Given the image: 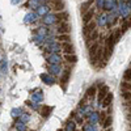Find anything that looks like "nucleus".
I'll use <instances>...</instances> for the list:
<instances>
[{
  "label": "nucleus",
  "mask_w": 131,
  "mask_h": 131,
  "mask_svg": "<svg viewBox=\"0 0 131 131\" xmlns=\"http://www.w3.org/2000/svg\"><path fill=\"white\" fill-rule=\"evenodd\" d=\"M112 122H113V118H112V117H107V118L105 119V121L102 122V126H104L105 128H107V127H110Z\"/></svg>",
  "instance_id": "obj_11"
},
{
  "label": "nucleus",
  "mask_w": 131,
  "mask_h": 131,
  "mask_svg": "<svg viewBox=\"0 0 131 131\" xmlns=\"http://www.w3.org/2000/svg\"><path fill=\"white\" fill-rule=\"evenodd\" d=\"M121 96H122V98H123V100H126V101H130V100H131V92L123 91V93H122Z\"/></svg>",
  "instance_id": "obj_14"
},
{
  "label": "nucleus",
  "mask_w": 131,
  "mask_h": 131,
  "mask_svg": "<svg viewBox=\"0 0 131 131\" xmlns=\"http://www.w3.org/2000/svg\"><path fill=\"white\" fill-rule=\"evenodd\" d=\"M106 94H107V88H106V86H104V88L100 89V93H98V100L102 101V98H105Z\"/></svg>",
  "instance_id": "obj_7"
},
{
  "label": "nucleus",
  "mask_w": 131,
  "mask_h": 131,
  "mask_svg": "<svg viewBox=\"0 0 131 131\" xmlns=\"http://www.w3.org/2000/svg\"><path fill=\"white\" fill-rule=\"evenodd\" d=\"M98 47H100V46H98L97 45V43H94V45L89 49V54H91V58H94L96 57V52H97V50H98Z\"/></svg>",
  "instance_id": "obj_9"
},
{
  "label": "nucleus",
  "mask_w": 131,
  "mask_h": 131,
  "mask_svg": "<svg viewBox=\"0 0 131 131\" xmlns=\"http://www.w3.org/2000/svg\"><path fill=\"white\" fill-rule=\"evenodd\" d=\"M92 17H93V9L88 10V12H86V13L84 15V24H88V23H91Z\"/></svg>",
  "instance_id": "obj_5"
},
{
  "label": "nucleus",
  "mask_w": 131,
  "mask_h": 131,
  "mask_svg": "<svg viewBox=\"0 0 131 131\" xmlns=\"http://www.w3.org/2000/svg\"><path fill=\"white\" fill-rule=\"evenodd\" d=\"M128 105H131V100H130V101H128Z\"/></svg>",
  "instance_id": "obj_22"
},
{
  "label": "nucleus",
  "mask_w": 131,
  "mask_h": 131,
  "mask_svg": "<svg viewBox=\"0 0 131 131\" xmlns=\"http://www.w3.org/2000/svg\"><path fill=\"white\" fill-rule=\"evenodd\" d=\"M58 31H59V34H68V31H70V24L68 23H60Z\"/></svg>",
  "instance_id": "obj_2"
},
{
  "label": "nucleus",
  "mask_w": 131,
  "mask_h": 131,
  "mask_svg": "<svg viewBox=\"0 0 131 131\" xmlns=\"http://www.w3.org/2000/svg\"><path fill=\"white\" fill-rule=\"evenodd\" d=\"M97 36H98V33H97V30L94 29V30H93V34H92V39H93V41H96Z\"/></svg>",
  "instance_id": "obj_18"
},
{
  "label": "nucleus",
  "mask_w": 131,
  "mask_h": 131,
  "mask_svg": "<svg viewBox=\"0 0 131 131\" xmlns=\"http://www.w3.org/2000/svg\"><path fill=\"white\" fill-rule=\"evenodd\" d=\"M50 7H51L52 10H57V12H63L64 3L62 2V0H59V2H55V3H50Z\"/></svg>",
  "instance_id": "obj_1"
},
{
  "label": "nucleus",
  "mask_w": 131,
  "mask_h": 131,
  "mask_svg": "<svg viewBox=\"0 0 131 131\" xmlns=\"http://www.w3.org/2000/svg\"><path fill=\"white\" fill-rule=\"evenodd\" d=\"M112 101H113V94L112 93H107L106 97L104 98V101H102V105L106 107V106H109V105L112 104Z\"/></svg>",
  "instance_id": "obj_4"
},
{
  "label": "nucleus",
  "mask_w": 131,
  "mask_h": 131,
  "mask_svg": "<svg viewBox=\"0 0 131 131\" xmlns=\"http://www.w3.org/2000/svg\"><path fill=\"white\" fill-rule=\"evenodd\" d=\"M86 94H88V97H93L96 94V86H91L88 89V92H86Z\"/></svg>",
  "instance_id": "obj_15"
},
{
  "label": "nucleus",
  "mask_w": 131,
  "mask_h": 131,
  "mask_svg": "<svg viewBox=\"0 0 131 131\" xmlns=\"http://www.w3.org/2000/svg\"><path fill=\"white\" fill-rule=\"evenodd\" d=\"M67 17H68V15L66 13V12H62V13H59L57 16V18L60 21V23H67Z\"/></svg>",
  "instance_id": "obj_8"
},
{
  "label": "nucleus",
  "mask_w": 131,
  "mask_h": 131,
  "mask_svg": "<svg viewBox=\"0 0 131 131\" xmlns=\"http://www.w3.org/2000/svg\"><path fill=\"white\" fill-rule=\"evenodd\" d=\"M58 39L63 43V42H68V39H70V36L68 34H59L58 36Z\"/></svg>",
  "instance_id": "obj_13"
},
{
  "label": "nucleus",
  "mask_w": 131,
  "mask_h": 131,
  "mask_svg": "<svg viewBox=\"0 0 131 131\" xmlns=\"http://www.w3.org/2000/svg\"><path fill=\"white\" fill-rule=\"evenodd\" d=\"M94 28H96V23H94V21H92V23H88V25H86V29H85V33L88 34V33L93 31Z\"/></svg>",
  "instance_id": "obj_10"
},
{
  "label": "nucleus",
  "mask_w": 131,
  "mask_h": 131,
  "mask_svg": "<svg viewBox=\"0 0 131 131\" xmlns=\"http://www.w3.org/2000/svg\"><path fill=\"white\" fill-rule=\"evenodd\" d=\"M106 131H110V130H106Z\"/></svg>",
  "instance_id": "obj_23"
},
{
  "label": "nucleus",
  "mask_w": 131,
  "mask_h": 131,
  "mask_svg": "<svg viewBox=\"0 0 131 131\" xmlns=\"http://www.w3.org/2000/svg\"><path fill=\"white\" fill-rule=\"evenodd\" d=\"M123 79L126 83H131V70H127L123 75Z\"/></svg>",
  "instance_id": "obj_12"
},
{
  "label": "nucleus",
  "mask_w": 131,
  "mask_h": 131,
  "mask_svg": "<svg viewBox=\"0 0 131 131\" xmlns=\"http://www.w3.org/2000/svg\"><path fill=\"white\" fill-rule=\"evenodd\" d=\"M62 49L64 50L66 54H73V46L68 42H63L62 43Z\"/></svg>",
  "instance_id": "obj_3"
},
{
  "label": "nucleus",
  "mask_w": 131,
  "mask_h": 131,
  "mask_svg": "<svg viewBox=\"0 0 131 131\" xmlns=\"http://www.w3.org/2000/svg\"><path fill=\"white\" fill-rule=\"evenodd\" d=\"M122 89H127V92H131V83H122Z\"/></svg>",
  "instance_id": "obj_16"
},
{
  "label": "nucleus",
  "mask_w": 131,
  "mask_h": 131,
  "mask_svg": "<svg viewBox=\"0 0 131 131\" xmlns=\"http://www.w3.org/2000/svg\"><path fill=\"white\" fill-rule=\"evenodd\" d=\"M128 119H131V114H128Z\"/></svg>",
  "instance_id": "obj_21"
},
{
  "label": "nucleus",
  "mask_w": 131,
  "mask_h": 131,
  "mask_svg": "<svg viewBox=\"0 0 131 131\" xmlns=\"http://www.w3.org/2000/svg\"><path fill=\"white\" fill-rule=\"evenodd\" d=\"M101 121H102V122H104V121H105V114H104V113H102V114H101Z\"/></svg>",
  "instance_id": "obj_19"
},
{
  "label": "nucleus",
  "mask_w": 131,
  "mask_h": 131,
  "mask_svg": "<svg viewBox=\"0 0 131 131\" xmlns=\"http://www.w3.org/2000/svg\"><path fill=\"white\" fill-rule=\"evenodd\" d=\"M50 110H51V109H50L49 106H43V109H42V115H43V117H47L49 113H50Z\"/></svg>",
  "instance_id": "obj_17"
},
{
  "label": "nucleus",
  "mask_w": 131,
  "mask_h": 131,
  "mask_svg": "<svg viewBox=\"0 0 131 131\" xmlns=\"http://www.w3.org/2000/svg\"><path fill=\"white\" fill-rule=\"evenodd\" d=\"M50 3H55V2H59V0H49Z\"/></svg>",
  "instance_id": "obj_20"
},
{
  "label": "nucleus",
  "mask_w": 131,
  "mask_h": 131,
  "mask_svg": "<svg viewBox=\"0 0 131 131\" xmlns=\"http://www.w3.org/2000/svg\"><path fill=\"white\" fill-rule=\"evenodd\" d=\"M64 58H66V60L70 62V63H76V60H78V58H76L75 54H66Z\"/></svg>",
  "instance_id": "obj_6"
}]
</instances>
